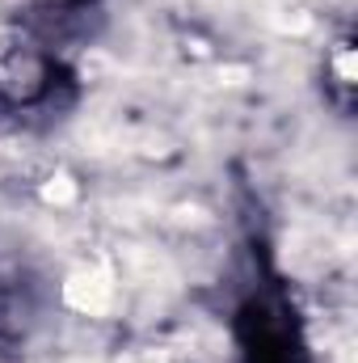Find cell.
Segmentation results:
<instances>
[{
    "instance_id": "obj_2",
    "label": "cell",
    "mask_w": 358,
    "mask_h": 363,
    "mask_svg": "<svg viewBox=\"0 0 358 363\" xmlns=\"http://www.w3.org/2000/svg\"><path fill=\"white\" fill-rule=\"evenodd\" d=\"M42 199L55 203V207H68V203H76V182L68 178V174H59V178H51L42 186Z\"/></svg>"
},
{
    "instance_id": "obj_3",
    "label": "cell",
    "mask_w": 358,
    "mask_h": 363,
    "mask_svg": "<svg viewBox=\"0 0 358 363\" xmlns=\"http://www.w3.org/2000/svg\"><path fill=\"white\" fill-rule=\"evenodd\" d=\"M337 72H342V81H354V60H350V51H342V60H337Z\"/></svg>"
},
{
    "instance_id": "obj_1",
    "label": "cell",
    "mask_w": 358,
    "mask_h": 363,
    "mask_svg": "<svg viewBox=\"0 0 358 363\" xmlns=\"http://www.w3.org/2000/svg\"><path fill=\"white\" fill-rule=\"evenodd\" d=\"M64 300L85 317H105L118 300V279L105 262H85L64 279Z\"/></svg>"
}]
</instances>
